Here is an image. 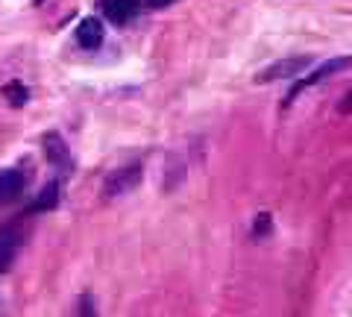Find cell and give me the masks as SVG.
Wrapping results in <instances>:
<instances>
[{"label":"cell","instance_id":"8fae6325","mask_svg":"<svg viewBox=\"0 0 352 317\" xmlns=\"http://www.w3.org/2000/svg\"><path fill=\"white\" fill-rule=\"evenodd\" d=\"M270 229H273V217H270L267 212L256 215V223H252V235H256V238H267Z\"/></svg>","mask_w":352,"mask_h":317},{"label":"cell","instance_id":"9c48e42d","mask_svg":"<svg viewBox=\"0 0 352 317\" xmlns=\"http://www.w3.org/2000/svg\"><path fill=\"white\" fill-rule=\"evenodd\" d=\"M59 203V182H47L44 188L38 191V197L30 203V212H47Z\"/></svg>","mask_w":352,"mask_h":317},{"label":"cell","instance_id":"7a4b0ae2","mask_svg":"<svg viewBox=\"0 0 352 317\" xmlns=\"http://www.w3.org/2000/svg\"><path fill=\"white\" fill-rule=\"evenodd\" d=\"M314 65L311 56H291V59H279L267 65L264 71L256 74V83L258 85H267V83H276V80H291V76H300L302 71H308Z\"/></svg>","mask_w":352,"mask_h":317},{"label":"cell","instance_id":"5bb4252c","mask_svg":"<svg viewBox=\"0 0 352 317\" xmlns=\"http://www.w3.org/2000/svg\"><path fill=\"white\" fill-rule=\"evenodd\" d=\"M147 6H153V9H162V6H170L173 0H144Z\"/></svg>","mask_w":352,"mask_h":317},{"label":"cell","instance_id":"6da1fadb","mask_svg":"<svg viewBox=\"0 0 352 317\" xmlns=\"http://www.w3.org/2000/svg\"><path fill=\"white\" fill-rule=\"evenodd\" d=\"M346 68H352V56H335V59H326L323 65H317V68H314L311 74H308V76H302V80H296V85L291 89V94H288V100H285V103H294L296 97H300L305 89H311V85L323 83V80H329V76H335V74L346 71Z\"/></svg>","mask_w":352,"mask_h":317},{"label":"cell","instance_id":"4fadbf2b","mask_svg":"<svg viewBox=\"0 0 352 317\" xmlns=\"http://www.w3.org/2000/svg\"><path fill=\"white\" fill-rule=\"evenodd\" d=\"M338 112H340V115H346V112H352V91H346V94H344V100H340V103H338Z\"/></svg>","mask_w":352,"mask_h":317},{"label":"cell","instance_id":"5b68a950","mask_svg":"<svg viewBox=\"0 0 352 317\" xmlns=\"http://www.w3.org/2000/svg\"><path fill=\"white\" fill-rule=\"evenodd\" d=\"M103 39H106V30H103V21L100 18L88 15V18H82L80 24H76V41H80V47L97 50V47L103 45Z\"/></svg>","mask_w":352,"mask_h":317},{"label":"cell","instance_id":"30bf717a","mask_svg":"<svg viewBox=\"0 0 352 317\" xmlns=\"http://www.w3.org/2000/svg\"><path fill=\"white\" fill-rule=\"evenodd\" d=\"M3 97H6V103L15 106V109H21V106L30 103V91H27V85L21 83V80L6 83V85H3Z\"/></svg>","mask_w":352,"mask_h":317},{"label":"cell","instance_id":"277c9868","mask_svg":"<svg viewBox=\"0 0 352 317\" xmlns=\"http://www.w3.org/2000/svg\"><path fill=\"white\" fill-rule=\"evenodd\" d=\"M30 185V171L24 168H6L0 171V206L15 203Z\"/></svg>","mask_w":352,"mask_h":317},{"label":"cell","instance_id":"7c38bea8","mask_svg":"<svg viewBox=\"0 0 352 317\" xmlns=\"http://www.w3.org/2000/svg\"><path fill=\"white\" fill-rule=\"evenodd\" d=\"M76 317H97V303L91 294H82L80 303H76Z\"/></svg>","mask_w":352,"mask_h":317},{"label":"cell","instance_id":"ba28073f","mask_svg":"<svg viewBox=\"0 0 352 317\" xmlns=\"http://www.w3.org/2000/svg\"><path fill=\"white\" fill-rule=\"evenodd\" d=\"M41 144H44V156H47L50 165H59V168L68 165V147H65V138L59 133H47Z\"/></svg>","mask_w":352,"mask_h":317},{"label":"cell","instance_id":"8992f818","mask_svg":"<svg viewBox=\"0 0 352 317\" xmlns=\"http://www.w3.org/2000/svg\"><path fill=\"white\" fill-rule=\"evenodd\" d=\"M100 6H103V15L112 21L115 27L129 24L138 12V0H100Z\"/></svg>","mask_w":352,"mask_h":317},{"label":"cell","instance_id":"3957f363","mask_svg":"<svg viewBox=\"0 0 352 317\" xmlns=\"http://www.w3.org/2000/svg\"><path fill=\"white\" fill-rule=\"evenodd\" d=\"M141 179H144V168L141 165H126V168H118L106 177L103 182V194L106 197H124L129 191H135Z\"/></svg>","mask_w":352,"mask_h":317},{"label":"cell","instance_id":"52a82bcc","mask_svg":"<svg viewBox=\"0 0 352 317\" xmlns=\"http://www.w3.org/2000/svg\"><path fill=\"white\" fill-rule=\"evenodd\" d=\"M21 232L15 226H3L0 229V270H9V265L15 261L18 256V247H21Z\"/></svg>","mask_w":352,"mask_h":317},{"label":"cell","instance_id":"9a60e30c","mask_svg":"<svg viewBox=\"0 0 352 317\" xmlns=\"http://www.w3.org/2000/svg\"><path fill=\"white\" fill-rule=\"evenodd\" d=\"M32 3H44V0H32Z\"/></svg>","mask_w":352,"mask_h":317}]
</instances>
